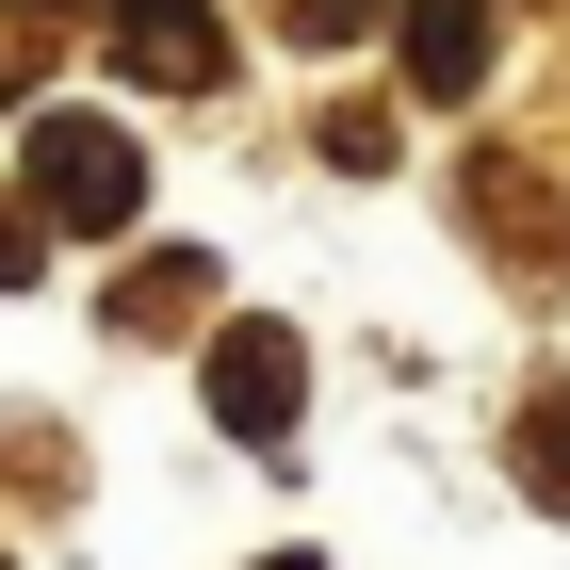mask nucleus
I'll list each match as a JSON object with an SVG mask.
<instances>
[{"label":"nucleus","instance_id":"1","mask_svg":"<svg viewBox=\"0 0 570 570\" xmlns=\"http://www.w3.org/2000/svg\"><path fill=\"white\" fill-rule=\"evenodd\" d=\"M33 213L49 228H131L147 213V147L115 115H33Z\"/></svg>","mask_w":570,"mask_h":570},{"label":"nucleus","instance_id":"2","mask_svg":"<svg viewBox=\"0 0 570 570\" xmlns=\"http://www.w3.org/2000/svg\"><path fill=\"white\" fill-rule=\"evenodd\" d=\"M294 375H309L294 326H262V309L213 326V424H228V440H262V456H277V440H294Z\"/></svg>","mask_w":570,"mask_h":570},{"label":"nucleus","instance_id":"3","mask_svg":"<svg viewBox=\"0 0 570 570\" xmlns=\"http://www.w3.org/2000/svg\"><path fill=\"white\" fill-rule=\"evenodd\" d=\"M407 82H424V98H473V82H489V0H424V33H407Z\"/></svg>","mask_w":570,"mask_h":570},{"label":"nucleus","instance_id":"4","mask_svg":"<svg viewBox=\"0 0 570 570\" xmlns=\"http://www.w3.org/2000/svg\"><path fill=\"white\" fill-rule=\"evenodd\" d=\"M33 245H49V213H33V196H0V294H33Z\"/></svg>","mask_w":570,"mask_h":570},{"label":"nucleus","instance_id":"5","mask_svg":"<svg viewBox=\"0 0 570 570\" xmlns=\"http://www.w3.org/2000/svg\"><path fill=\"white\" fill-rule=\"evenodd\" d=\"M358 17H375V0H309V17H294V33H358Z\"/></svg>","mask_w":570,"mask_h":570},{"label":"nucleus","instance_id":"6","mask_svg":"<svg viewBox=\"0 0 570 570\" xmlns=\"http://www.w3.org/2000/svg\"><path fill=\"white\" fill-rule=\"evenodd\" d=\"M277 570H309V554H277Z\"/></svg>","mask_w":570,"mask_h":570}]
</instances>
